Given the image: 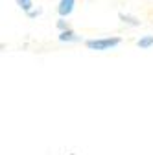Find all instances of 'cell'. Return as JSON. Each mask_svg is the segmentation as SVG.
Returning <instances> with one entry per match:
<instances>
[{
    "label": "cell",
    "mask_w": 153,
    "mask_h": 155,
    "mask_svg": "<svg viewBox=\"0 0 153 155\" xmlns=\"http://www.w3.org/2000/svg\"><path fill=\"white\" fill-rule=\"evenodd\" d=\"M124 39L120 35H107V37H96V39H87L85 46L92 52H107V50H114L116 46L122 45Z\"/></svg>",
    "instance_id": "cell-1"
},
{
    "label": "cell",
    "mask_w": 153,
    "mask_h": 155,
    "mask_svg": "<svg viewBox=\"0 0 153 155\" xmlns=\"http://www.w3.org/2000/svg\"><path fill=\"white\" fill-rule=\"evenodd\" d=\"M76 8V0H59V6H57V13L59 17H70L72 11Z\"/></svg>",
    "instance_id": "cell-2"
},
{
    "label": "cell",
    "mask_w": 153,
    "mask_h": 155,
    "mask_svg": "<svg viewBox=\"0 0 153 155\" xmlns=\"http://www.w3.org/2000/svg\"><path fill=\"white\" fill-rule=\"evenodd\" d=\"M57 39H59L61 43H78V41H81V37L76 31H72V30H63Z\"/></svg>",
    "instance_id": "cell-3"
},
{
    "label": "cell",
    "mask_w": 153,
    "mask_h": 155,
    "mask_svg": "<svg viewBox=\"0 0 153 155\" xmlns=\"http://www.w3.org/2000/svg\"><path fill=\"white\" fill-rule=\"evenodd\" d=\"M137 46H138L140 50H149V48L153 46V35H151V33L142 35L138 41H137Z\"/></svg>",
    "instance_id": "cell-4"
},
{
    "label": "cell",
    "mask_w": 153,
    "mask_h": 155,
    "mask_svg": "<svg viewBox=\"0 0 153 155\" xmlns=\"http://www.w3.org/2000/svg\"><path fill=\"white\" fill-rule=\"evenodd\" d=\"M118 17H120V21H122L124 24H129V26H140V21H138V18H135V17H131V15L120 13Z\"/></svg>",
    "instance_id": "cell-5"
},
{
    "label": "cell",
    "mask_w": 153,
    "mask_h": 155,
    "mask_svg": "<svg viewBox=\"0 0 153 155\" xmlns=\"http://www.w3.org/2000/svg\"><path fill=\"white\" fill-rule=\"evenodd\" d=\"M17 4H18V8H21L24 13L33 9V2H31V0H17Z\"/></svg>",
    "instance_id": "cell-6"
},
{
    "label": "cell",
    "mask_w": 153,
    "mask_h": 155,
    "mask_svg": "<svg viewBox=\"0 0 153 155\" xmlns=\"http://www.w3.org/2000/svg\"><path fill=\"white\" fill-rule=\"evenodd\" d=\"M55 26H57V30H61V31H63V30H68V22H67V21H63V17L59 18V21H57V24H55Z\"/></svg>",
    "instance_id": "cell-7"
},
{
    "label": "cell",
    "mask_w": 153,
    "mask_h": 155,
    "mask_svg": "<svg viewBox=\"0 0 153 155\" xmlns=\"http://www.w3.org/2000/svg\"><path fill=\"white\" fill-rule=\"evenodd\" d=\"M41 13H43V9L39 8V9H31V11H28L26 15H28V18H35V17H39Z\"/></svg>",
    "instance_id": "cell-8"
}]
</instances>
